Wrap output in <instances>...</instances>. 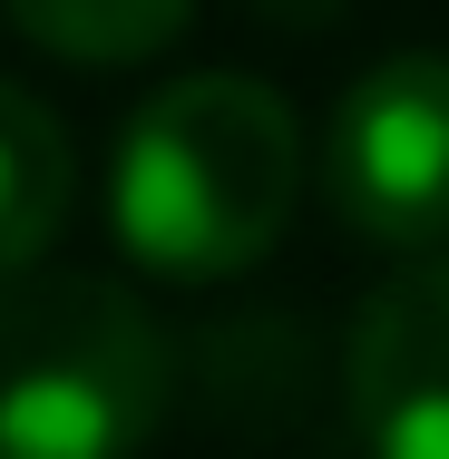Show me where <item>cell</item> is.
Returning <instances> with one entry per match:
<instances>
[{"instance_id": "3957f363", "label": "cell", "mask_w": 449, "mask_h": 459, "mask_svg": "<svg viewBox=\"0 0 449 459\" xmlns=\"http://www.w3.org/2000/svg\"><path fill=\"white\" fill-rule=\"evenodd\" d=\"M323 195L361 245L430 255L449 245V59H371L323 127Z\"/></svg>"}, {"instance_id": "ba28073f", "label": "cell", "mask_w": 449, "mask_h": 459, "mask_svg": "<svg viewBox=\"0 0 449 459\" xmlns=\"http://www.w3.org/2000/svg\"><path fill=\"white\" fill-rule=\"evenodd\" d=\"M245 10H255V20H273V30H303V39H313V30H332L352 0H245Z\"/></svg>"}, {"instance_id": "8992f818", "label": "cell", "mask_w": 449, "mask_h": 459, "mask_svg": "<svg viewBox=\"0 0 449 459\" xmlns=\"http://www.w3.org/2000/svg\"><path fill=\"white\" fill-rule=\"evenodd\" d=\"M69 195H79V157H69L59 117L0 79V274H20L59 245Z\"/></svg>"}, {"instance_id": "7a4b0ae2", "label": "cell", "mask_w": 449, "mask_h": 459, "mask_svg": "<svg viewBox=\"0 0 449 459\" xmlns=\"http://www.w3.org/2000/svg\"><path fill=\"white\" fill-rule=\"evenodd\" d=\"M177 401L167 323L108 274H0V459H137Z\"/></svg>"}, {"instance_id": "5b68a950", "label": "cell", "mask_w": 449, "mask_h": 459, "mask_svg": "<svg viewBox=\"0 0 449 459\" xmlns=\"http://www.w3.org/2000/svg\"><path fill=\"white\" fill-rule=\"evenodd\" d=\"M195 381H205V411L235 430V440H283V430H313L323 411V352L303 323H225L195 342Z\"/></svg>"}, {"instance_id": "277c9868", "label": "cell", "mask_w": 449, "mask_h": 459, "mask_svg": "<svg viewBox=\"0 0 449 459\" xmlns=\"http://www.w3.org/2000/svg\"><path fill=\"white\" fill-rule=\"evenodd\" d=\"M342 420L371 459H449V255H410L352 313Z\"/></svg>"}, {"instance_id": "52a82bcc", "label": "cell", "mask_w": 449, "mask_h": 459, "mask_svg": "<svg viewBox=\"0 0 449 459\" xmlns=\"http://www.w3.org/2000/svg\"><path fill=\"white\" fill-rule=\"evenodd\" d=\"M20 39H39L49 59H79V69H127V59H157L167 39H186L195 0H0Z\"/></svg>"}, {"instance_id": "6da1fadb", "label": "cell", "mask_w": 449, "mask_h": 459, "mask_svg": "<svg viewBox=\"0 0 449 459\" xmlns=\"http://www.w3.org/2000/svg\"><path fill=\"white\" fill-rule=\"evenodd\" d=\"M303 195V127L264 79L205 69L157 89L108 157V225L137 274L215 283L264 264Z\"/></svg>"}]
</instances>
